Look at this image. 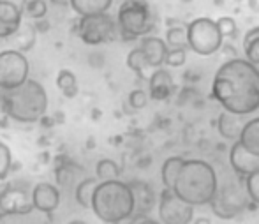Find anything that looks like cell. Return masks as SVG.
I'll return each mask as SVG.
<instances>
[{"mask_svg": "<svg viewBox=\"0 0 259 224\" xmlns=\"http://www.w3.org/2000/svg\"><path fill=\"white\" fill-rule=\"evenodd\" d=\"M211 94L226 111L250 115L259 109V69L247 58H231L215 72Z\"/></svg>", "mask_w": 259, "mask_h": 224, "instance_id": "6da1fadb", "label": "cell"}, {"mask_svg": "<svg viewBox=\"0 0 259 224\" xmlns=\"http://www.w3.org/2000/svg\"><path fill=\"white\" fill-rule=\"evenodd\" d=\"M219 189V178L213 166L203 159L184 161L177 180L173 183V193L192 207L208 205Z\"/></svg>", "mask_w": 259, "mask_h": 224, "instance_id": "7a4b0ae2", "label": "cell"}, {"mask_svg": "<svg viewBox=\"0 0 259 224\" xmlns=\"http://www.w3.org/2000/svg\"><path fill=\"white\" fill-rule=\"evenodd\" d=\"M0 108L14 122L35 124L48 111V94L37 80L28 78L16 89L0 92Z\"/></svg>", "mask_w": 259, "mask_h": 224, "instance_id": "3957f363", "label": "cell"}, {"mask_svg": "<svg viewBox=\"0 0 259 224\" xmlns=\"http://www.w3.org/2000/svg\"><path fill=\"white\" fill-rule=\"evenodd\" d=\"M92 212L106 224H120L131 219L136 212L133 189L127 182L116 180H104L99 182L94 191Z\"/></svg>", "mask_w": 259, "mask_h": 224, "instance_id": "277c9868", "label": "cell"}, {"mask_svg": "<svg viewBox=\"0 0 259 224\" xmlns=\"http://www.w3.org/2000/svg\"><path fill=\"white\" fill-rule=\"evenodd\" d=\"M116 28L125 41L150 35L155 28V16L147 0H122L116 11Z\"/></svg>", "mask_w": 259, "mask_h": 224, "instance_id": "5b68a950", "label": "cell"}, {"mask_svg": "<svg viewBox=\"0 0 259 224\" xmlns=\"http://www.w3.org/2000/svg\"><path fill=\"white\" fill-rule=\"evenodd\" d=\"M185 30H187V48L201 57L217 53L224 43L217 23L211 18H196L185 27Z\"/></svg>", "mask_w": 259, "mask_h": 224, "instance_id": "8992f818", "label": "cell"}, {"mask_svg": "<svg viewBox=\"0 0 259 224\" xmlns=\"http://www.w3.org/2000/svg\"><path fill=\"white\" fill-rule=\"evenodd\" d=\"M76 34L85 45L99 46L113 41L118 35V28L115 18L109 13L89 14V16H79L76 23Z\"/></svg>", "mask_w": 259, "mask_h": 224, "instance_id": "52a82bcc", "label": "cell"}, {"mask_svg": "<svg viewBox=\"0 0 259 224\" xmlns=\"http://www.w3.org/2000/svg\"><path fill=\"white\" fill-rule=\"evenodd\" d=\"M30 78V64L25 53L18 50L0 51V92L13 90Z\"/></svg>", "mask_w": 259, "mask_h": 224, "instance_id": "ba28073f", "label": "cell"}, {"mask_svg": "<svg viewBox=\"0 0 259 224\" xmlns=\"http://www.w3.org/2000/svg\"><path fill=\"white\" fill-rule=\"evenodd\" d=\"M249 196L245 193V187L240 189L238 185H222L217 189L215 196L208 205L211 207L213 214L221 219H235L242 212H245L247 205H249Z\"/></svg>", "mask_w": 259, "mask_h": 224, "instance_id": "9c48e42d", "label": "cell"}, {"mask_svg": "<svg viewBox=\"0 0 259 224\" xmlns=\"http://www.w3.org/2000/svg\"><path fill=\"white\" fill-rule=\"evenodd\" d=\"M159 219L162 224H191L194 207L178 198L173 189H164L159 200Z\"/></svg>", "mask_w": 259, "mask_h": 224, "instance_id": "30bf717a", "label": "cell"}, {"mask_svg": "<svg viewBox=\"0 0 259 224\" xmlns=\"http://www.w3.org/2000/svg\"><path fill=\"white\" fill-rule=\"evenodd\" d=\"M34 210L30 198V189L27 185L13 182L7 183L0 191V212H18V214H27Z\"/></svg>", "mask_w": 259, "mask_h": 224, "instance_id": "8fae6325", "label": "cell"}, {"mask_svg": "<svg viewBox=\"0 0 259 224\" xmlns=\"http://www.w3.org/2000/svg\"><path fill=\"white\" fill-rule=\"evenodd\" d=\"M30 198H32V205H34V210L42 212L46 215L53 214L60 207V201H62L60 189L50 182L35 183L30 191Z\"/></svg>", "mask_w": 259, "mask_h": 224, "instance_id": "7c38bea8", "label": "cell"}, {"mask_svg": "<svg viewBox=\"0 0 259 224\" xmlns=\"http://www.w3.org/2000/svg\"><path fill=\"white\" fill-rule=\"evenodd\" d=\"M229 164L235 170V173L245 178L247 175L259 170V156L247 150L240 141H233V146L229 150Z\"/></svg>", "mask_w": 259, "mask_h": 224, "instance_id": "4fadbf2b", "label": "cell"}, {"mask_svg": "<svg viewBox=\"0 0 259 224\" xmlns=\"http://www.w3.org/2000/svg\"><path fill=\"white\" fill-rule=\"evenodd\" d=\"M23 23V11L14 4L0 2V39H9Z\"/></svg>", "mask_w": 259, "mask_h": 224, "instance_id": "5bb4252c", "label": "cell"}, {"mask_svg": "<svg viewBox=\"0 0 259 224\" xmlns=\"http://www.w3.org/2000/svg\"><path fill=\"white\" fill-rule=\"evenodd\" d=\"M148 85H150V99L154 101H166L175 90L173 76L162 67H157L148 78Z\"/></svg>", "mask_w": 259, "mask_h": 224, "instance_id": "9a60e30c", "label": "cell"}, {"mask_svg": "<svg viewBox=\"0 0 259 224\" xmlns=\"http://www.w3.org/2000/svg\"><path fill=\"white\" fill-rule=\"evenodd\" d=\"M140 48L152 69H157L164 64V57L167 53V45L164 39L157 38V35H145V38H141Z\"/></svg>", "mask_w": 259, "mask_h": 224, "instance_id": "2e32d148", "label": "cell"}, {"mask_svg": "<svg viewBox=\"0 0 259 224\" xmlns=\"http://www.w3.org/2000/svg\"><path fill=\"white\" fill-rule=\"evenodd\" d=\"M245 122L247 120L243 119V115H236V113L226 111L224 109V111L219 115L217 131L224 139H229V141H238Z\"/></svg>", "mask_w": 259, "mask_h": 224, "instance_id": "e0dca14e", "label": "cell"}, {"mask_svg": "<svg viewBox=\"0 0 259 224\" xmlns=\"http://www.w3.org/2000/svg\"><path fill=\"white\" fill-rule=\"evenodd\" d=\"M35 38H37V30H35V27L23 21V23L20 25V28L16 30V34L11 35L7 41L13 43V46H14L13 50H18V51H21V53H25V51H28V50L34 48Z\"/></svg>", "mask_w": 259, "mask_h": 224, "instance_id": "ac0fdd59", "label": "cell"}, {"mask_svg": "<svg viewBox=\"0 0 259 224\" xmlns=\"http://www.w3.org/2000/svg\"><path fill=\"white\" fill-rule=\"evenodd\" d=\"M69 6L78 16H89V14L109 13L113 0H69Z\"/></svg>", "mask_w": 259, "mask_h": 224, "instance_id": "d6986e66", "label": "cell"}, {"mask_svg": "<svg viewBox=\"0 0 259 224\" xmlns=\"http://www.w3.org/2000/svg\"><path fill=\"white\" fill-rule=\"evenodd\" d=\"M97 183H99V180H97L96 177L81 178L78 183H76L74 185V200L79 207L90 208V205H92L94 191H96Z\"/></svg>", "mask_w": 259, "mask_h": 224, "instance_id": "ffe728a7", "label": "cell"}, {"mask_svg": "<svg viewBox=\"0 0 259 224\" xmlns=\"http://www.w3.org/2000/svg\"><path fill=\"white\" fill-rule=\"evenodd\" d=\"M238 141L242 143L247 150H250L252 154H257L259 156V117H256V119H252V120H247Z\"/></svg>", "mask_w": 259, "mask_h": 224, "instance_id": "44dd1931", "label": "cell"}, {"mask_svg": "<svg viewBox=\"0 0 259 224\" xmlns=\"http://www.w3.org/2000/svg\"><path fill=\"white\" fill-rule=\"evenodd\" d=\"M46 214L37 210L18 214V212H0V224H45Z\"/></svg>", "mask_w": 259, "mask_h": 224, "instance_id": "7402d4cb", "label": "cell"}, {"mask_svg": "<svg viewBox=\"0 0 259 224\" xmlns=\"http://www.w3.org/2000/svg\"><path fill=\"white\" fill-rule=\"evenodd\" d=\"M134 194V203H136V210L148 212L154 205V193L152 189L143 182H133L129 183Z\"/></svg>", "mask_w": 259, "mask_h": 224, "instance_id": "603a6c76", "label": "cell"}, {"mask_svg": "<svg viewBox=\"0 0 259 224\" xmlns=\"http://www.w3.org/2000/svg\"><path fill=\"white\" fill-rule=\"evenodd\" d=\"M127 67H129L131 71H134L140 78H143V80H148L152 74V72H148L152 67L148 65L147 58H145V53L141 51L140 46L129 51V55H127Z\"/></svg>", "mask_w": 259, "mask_h": 224, "instance_id": "cb8c5ba5", "label": "cell"}, {"mask_svg": "<svg viewBox=\"0 0 259 224\" xmlns=\"http://www.w3.org/2000/svg\"><path fill=\"white\" fill-rule=\"evenodd\" d=\"M184 161L185 159L180 156H173L164 161L162 168H160V178H162L164 189H173V183H175V180H177V175H178V171H180Z\"/></svg>", "mask_w": 259, "mask_h": 224, "instance_id": "d4e9b609", "label": "cell"}, {"mask_svg": "<svg viewBox=\"0 0 259 224\" xmlns=\"http://www.w3.org/2000/svg\"><path fill=\"white\" fill-rule=\"evenodd\" d=\"M55 83H57L58 90L62 92V94L65 95L67 99H72L78 95V80H76V74L72 71H69V69H60L57 74V80H55Z\"/></svg>", "mask_w": 259, "mask_h": 224, "instance_id": "484cf974", "label": "cell"}, {"mask_svg": "<svg viewBox=\"0 0 259 224\" xmlns=\"http://www.w3.org/2000/svg\"><path fill=\"white\" fill-rule=\"evenodd\" d=\"M243 50H245V58L259 67V25L250 28L243 38Z\"/></svg>", "mask_w": 259, "mask_h": 224, "instance_id": "4316f807", "label": "cell"}, {"mask_svg": "<svg viewBox=\"0 0 259 224\" xmlns=\"http://www.w3.org/2000/svg\"><path fill=\"white\" fill-rule=\"evenodd\" d=\"M81 175V168L74 163H65L57 168V182L60 187H74L79 180H76Z\"/></svg>", "mask_w": 259, "mask_h": 224, "instance_id": "83f0119b", "label": "cell"}, {"mask_svg": "<svg viewBox=\"0 0 259 224\" xmlns=\"http://www.w3.org/2000/svg\"><path fill=\"white\" fill-rule=\"evenodd\" d=\"M120 166L115 163L113 159H101L99 163L96 164V178L99 182H104V180H116L120 178Z\"/></svg>", "mask_w": 259, "mask_h": 224, "instance_id": "f1b7e54d", "label": "cell"}, {"mask_svg": "<svg viewBox=\"0 0 259 224\" xmlns=\"http://www.w3.org/2000/svg\"><path fill=\"white\" fill-rule=\"evenodd\" d=\"M166 45L167 48H187V30L185 27H169L166 32Z\"/></svg>", "mask_w": 259, "mask_h": 224, "instance_id": "f546056e", "label": "cell"}, {"mask_svg": "<svg viewBox=\"0 0 259 224\" xmlns=\"http://www.w3.org/2000/svg\"><path fill=\"white\" fill-rule=\"evenodd\" d=\"M48 14V2L46 0H27L23 7V16L30 20H41Z\"/></svg>", "mask_w": 259, "mask_h": 224, "instance_id": "4dcf8cb0", "label": "cell"}, {"mask_svg": "<svg viewBox=\"0 0 259 224\" xmlns=\"http://www.w3.org/2000/svg\"><path fill=\"white\" fill-rule=\"evenodd\" d=\"M187 60L185 48H167V53L164 57V64L169 67H182Z\"/></svg>", "mask_w": 259, "mask_h": 224, "instance_id": "1f68e13d", "label": "cell"}, {"mask_svg": "<svg viewBox=\"0 0 259 224\" xmlns=\"http://www.w3.org/2000/svg\"><path fill=\"white\" fill-rule=\"evenodd\" d=\"M13 168V154L4 141H0V180H4L11 173Z\"/></svg>", "mask_w": 259, "mask_h": 224, "instance_id": "d6a6232c", "label": "cell"}, {"mask_svg": "<svg viewBox=\"0 0 259 224\" xmlns=\"http://www.w3.org/2000/svg\"><path fill=\"white\" fill-rule=\"evenodd\" d=\"M245 193L252 203L259 205V170L245 177Z\"/></svg>", "mask_w": 259, "mask_h": 224, "instance_id": "836d02e7", "label": "cell"}, {"mask_svg": "<svg viewBox=\"0 0 259 224\" xmlns=\"http://www.w3.org/2000/svg\"><path fill=\"white\" fill-rule=\"evenodd\" d=\"M219 30H221L222 38H233L236 34V21L231 16H222L219 20H215Z\"/></svg>", "mask_w": 259, "mask_h": 224, "instance_id": "e575fe53", "label": "cell"}, {"mask_svg": "<svg viewBox=\"0 0 259 224\" xmlns=\"http://www.w3.org/2000/svg\"><path fill=\"white\" fill-rule=\"evenodd\" d=\"M129 104L134 109H143L148 104V94L141 89H136L129 94Z\"/></svg>", "mask_w": 259, "mask_h": 224, "instance_id": "d590c367", "label": "cell"}, {"mask_svg": "<svg viewBox=\"0 0 259 224\" xmlns=\"http://www.w3.org/2000/svg\"><path fill=\"white\" fill-rule=\"evenodd\" d=\"M0 2H9V4H14L16 7H20L21 11H23L25 4H27V0H0Z\"/></svg>", "mask_w": 259, "mask_h": 224, "instance_id": "8d00e7d4", "label": "cell"}, {"mask_svg": "<svg viewBox=\"0 0 259 224\" xmlns=\"http://www.w3.org/2000/svg\"><path fill=\"white\" fill-rule=\"evenodd\" d=\"M136 224H162V222H157V221H154V219H143V221H140Z\"/></svg>", "mask_w": 259, "mask_h": 224, "instance_id": "74e56055", "label": "cell"}, {"mask_svg": "<svg viewBox=\"0 0 259 224\" xmlns=\"http://www.w3.org/2000/svg\"><path fill=\"white\" fill-rule=\"evenodd\" d=\"M194 224H210V221H208L206 217H199V219H196Z\"/></svg>", "mask_w": 259, "mask_h": 224, "instance_id": "f35d334b", "label": "cell"}, {"mask_svg": "<svg viewBox=\"0 0 259 224\" xmlns=\"http://www.w3.org/2000/svg\"><path fill=\"white\" fill-rule=\"evenodd\" d=\"M67 224H89V222H85V221H71V222H67Z\"/></svg>", "mask_w": 259, "mask_h": 224, "instance_id": "ab89813d", "label": "cell"}]
</instances>
